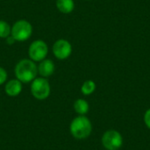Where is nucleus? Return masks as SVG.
<instances>
[{
  "instance_id": "dca6fc26",
  "label": "nucleus",
  "mask_w": 150,
  "mask_h": 150,
  "mask_svg": "<svg viewBox=\"0 0 150 150\" xmlns=\"http://www.w3.org/2000/svg\"><path fill=\"white\" fill-rule=\"evenodd\" d=\"M15 40H14V38L11 36V35H10V36H8L7 38H6V43L7 44H10V45H11V44H13V43H15Z\"/></svg>"
},
{
  "instance_id": "9b49d317",
  "label": "nucleus",
  "mask_w": 150,
  "mask_h": 150,
  "mask_svg": "<svg viewBox=\"0 0 150 150\" xmlns=\"http://www.w3.org/2000/svg\"><path fill=\"white\" fill-rule=\"evenodd\" d=\"M74 110L78 115H85L90 110L89 103L83 98H78L74 103Z\"/></svg>"
},
{
  "instance_id": "2eb2a0df",
  "label": "nucleus",
  "mask_w": 150,
  "mask_h": 150,
  "mask_svg": "<svg viewBox=\"0 0 150 150\" xmlns=\"http://www.w3.org/2000/svg\"><path fill=\"white\" fill-rule=\"evenodd\" d=\"M143 120H144V123H145L146 127L150 130V108H149L145 112L144 117H143Z\"/></svg>"
},
{
  "instance_id": "1a4fd4ad",
  "label": "nucleus",
  "mask_w": 150,
  "mask_h": 150,
  "mask_svg": "<svg viewBox=\"0 0 150 150\" xmlns=\"http://www.w3.org/2000/svg\"><path fill=\"white\" fill-rule=\"evenodd\" d=\"M4 91L9 97H17L22 91V83L17 78L11 79L6 83Z\"/></svg>"
},
{
  "instance_id": "f3484780",
  "label": "nucleus",
  "mask_w": 150,
  "mask_h": 150,
  "mask_svg": "<svg viewBox=\"0 0 150 150\" xmlns=\"http://www.w3.org/2000/svg\"><path fill=\"white\" fill-rule=\"evenodd\" d=\"M86 1H91V0H86Z\"/></svg>"
},
{
  "instance_id": "f03ea898",
  "label": "nucleus",
  "mask_w": 150,
  "mask_h": 150,
  "mask_svg": "<svg viewBox=\"0 0 150 150\" xmlns=\"http://www.w3.org/2000/svg\"><path fill=\"white\" fill-rule=\"evenodd\" d=\"M69 131L75 139H87L92 132L91 121L85 115H79L71 121Z\"/></svg>"
},
{
  "instance_id": "9d476101",
  "label": "nucleus",
  "mask_w": 150,
  "mask_h": 150,
  "mask_svg": "<svg viewBox=\"0 0 150 150\" xmlns=\"http://www.w3.org/2000/svg\"><path fill=\"white\" fill-rule=\"evenodd\" d=\"M56 7L63 14L71 13L75 9V3L73 0H56Z\"/></svg>"
},
{
  "instance_id": "39448f33",
  "label": "nucleus",
  "mask_w": 150,
  "mask_h": 150,
  "mask_svg": "<svg viewBox=\"0 0 150 150\" xmlns=\"http://www.w3.org/2000/svg\"><path fill=\"white\" fill-rule=\"evenodd\" d=\"M51 88L49 82L45 77L35 78L31 84V93L38 100H44L50 95Z\"/></svg>"
},
{
  "instance_id": "f257e3e1",
  "label": "nucleus",
  "mask_w": 150,
  "mask_h": 150,
  "mask_svg": "<svg viewBox=\"0 0 150 150\" xmlns=\"http://www.w3.org/2000/svg\"><path fill=\"white\" fill-rule=\"evenodd\" d=\"M14 72L18 80L22 83H27L36 78L38 68L31 59H23L16 64Z\"/></svg>"
},
{
  "instance_id": "f8f14e48",
  "label": "nucleus",
  "mask_w": 150,
  "mask_h": 150,
  "mask_svg": "<svg viewBox=\"0 0 150 150\" xmlns=\"http://www.w3.org/2000/svg\"><path fill=\"white\" fill-rule=\"evenodd\" d=\"M96 91V83L92 80H86L81 86V92L84 96H90Z\"/></svg>"
},
{
  "instance_id": "ddd939ff",
  "label": "nucleus",
  "mask_w": 150,
  "mask_h": 150,
  "mask_svg": "<svg viewBox=\"0 0 150 150\" xmlns=\"http://www.w3.org/2000/svg\"><path fill=\"white\" fill-rule=\"evenodd\" d=\"M11 27L4 20H0V38L6 39L11 35Z\"/></svg>"
},
{
  "instance_id": "4468645a",
  "label": "nucleus",
  "mask_w": 150,
  "mask_h": 150,
  "mask_svg": "<svg viewBox=\"0 0 150 150\" xmlns=\"http://www.w3.org/2000/svg\"><path fill=\"white\" fill-rule=\"evenodd\" d=\"M6 80H7V72L4 68L0 67V85L4 84L6 82Z\"/></svg>"
},
{
  "instance_id": "0eeeda50",
  "label": "nucleus",
  "mask_w": 150,
  "mask_h": 150,
  "mask_svg": "<svg viewBox=\"0 0 150 150\" xmlns=\"http://www.w3.org/2000/svg\"><path fill=\"white\" fill-rule=\"evenodd\" d=\"M53 53L57 59L65 60L70 56L72 53V46L69 40L60 39L54 43Z\"/></svg>"
},
{
  "instance_id": "7ed1b4c3",
  "label": "nucleus",
  "mask_w": 150,
  "mask_h": 150,
  "mask_svg": "<svg viewBox=\"0 0 150 150\" xmlns=\"http://www.w3.org/2000/svg\"><path fill=\"white\" fill-rule=\"evenodd\" d=\"M33 33L32 25L25 19H19L14 23L11 27V35L14 38L16 41H25L28 40Z\"/></svg>"
},
{
  "instance_id": "6e6552de",
  "label": "nucleus",
  "mask_w": 150,
  "mask_h": 150,
  "mask_svg": "<svg viewBox=\"0 0 150 150\" xmlns=\"http://www.w3.org/2000/svg\"><path fill=\"white\" fill-rule=\"evenodd\" d=\"M38 68V73L41 76V77H48L52 76L54 72L55 66L52 60L44 59L43 61L40 62Z\"/></svg>"
},
{
  "instance_id": "423d86ee",
  "label": "nucleus",
  "mask_w": 150,
  "mask_h": 150,
  "mask_svg": "<svg viewBox=\"0 0 150 150\" xmlns=\"http://www.w3.org/2000/svg\"><path fill=\"white\" fill-rule=\"evenodd\" d=\"M48 54V47L45 41L37 40L32 42L28 49V54L32 61L41 62L46 59Z\"/></svg>"
},
{
  "instance_id": "20e7f679",
  "label": "nucleus",
  "mask_w": 150,
  "mask_h": 150,
  "mask_svg": "<svg viewBox=\"0 0 150 150\" xmlns=\"http://www.w3.org/2000/svg\"><path fill=\"white\" fill-rule=\"evenodd\" d=\"M101 142L105 150H119L123 145V137L119 131L110 129L104 133Z\"/></svg>"
}]
</instances>
